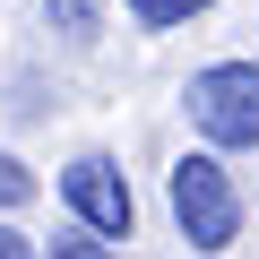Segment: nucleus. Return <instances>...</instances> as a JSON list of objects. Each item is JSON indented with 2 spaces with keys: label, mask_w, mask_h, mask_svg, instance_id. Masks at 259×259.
<instances>
[{
  "label": "nucleus",
  "mask_w": 259,
  "mask_h": 259,
  "mask_svg": "<svg viewBox=\"0 0 259 259\" xmlns=\"http://www.w3.org/2000/svg\"><path fill=\"white\" fill-rule=\"evenodd\" d=\"M61 199H69V216H78L87 233H104V242H130V225H139V199H130V182H121L112 156H78V164L61 173Z\"/></svg>",
  "instance_id": "nucleus-3"
},
{
  "label": "nucleus",
  "mask_w": 259,
  "mask_h": 259,
  "mask_svg": "<svg viewBox=\"0 0 259 259\" xmlns=\"http://www.w3.org/2000/svg\"><path fill=\"white\" fill-rule=\"evenodd\" d=\"M52 259H112L104 242H52Z\"/></svg>",
  "instance_id": "nucleus-8"
},
{
  "label": "nucleus",
  "mask_w": 259,
  "mask_h": 259,
  "mask_svg": "<svg viewBox=\"0 0 259 259\" xmlns=\"http://www.w3.org/2000/svg\"><path fill=\"white\" fill-rule=\"evenodd\" d=\"M199 9H216V0H130V18H139V26H190Z\"/></svg>",
  "instance_id": "nucleus-4"
},
{
  "label": "nucleus",
  "mask_w": 259,
  "mask_h": 259,
  "mask_svg": "<svg viewBox=\"0 0 259 259\" xmlns=\"http://www.w3.org/2000/svg\"><path fill=\"white\" fill-rule=\"evenodd\" d=\"M0 259H35V242H26L18 225H0Z\"/></svg>",
  "instance_id": "nucleus-7"
},
{
  "label": "nucleus",
  "mask_w": 259,
  "mask_h": 259,
  "mask_svg": "<svg viewBox=\"0 0 259 259\" xmlns=\"http://www.w3.org/2000/svg\"><path fill=\"white\" fill-rule=\"evenodd\" d=\"M44 9H52V26H61V35H95L104 0H44Z\"/></svg>",
  "instance_id": "nucleus-5"
},
{
  "label": "nucleus",
  "mask_w": 259,
  "mask_h": 259,
  "mask_svg": "<svg viewBox=\"0 0 259 259\" xmlns=\"http://www.w3.org/2000/svg\"><path fill=\"white\" fill-rule=\"evenodd\" d=\"M190 130L207 147H259V61H216L190 78Z\"/></svg>",
  "instance_id": "nucleus-1"
},
{
  "label": "nucleus",
  "mask_w": 259,
  "mask_h": 259,
  "mask_svg": "<svg viewBox=\"0 0 259 259\" xmlns=\"http://www.w3.org/2000/svg\"><path fill=\"white\" fill-rule=\"evenodd\" d=\"M173 225H182L190 250H225L242 233V190H233V173L216 156H182L173 164Z\"/></svg>",
  "instance_id": "nucleus-2"
},
{
  "label": "nucleus",
  "mask_w": 259,
  "mask_h": 259,
  "mask_svg": "<svg viewBox=\"0 0 259 259\" xmlns=\"http://www.w3.org/2000/svg\"><path fill=\"white\" fill-rule=\"evenodd\" d=\"M35 199V173L18 164V156H0V216H9V207H26Z\"/></svg>",
  "instance_id": "nucleus-6"
}]
</instances>
